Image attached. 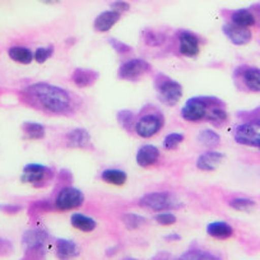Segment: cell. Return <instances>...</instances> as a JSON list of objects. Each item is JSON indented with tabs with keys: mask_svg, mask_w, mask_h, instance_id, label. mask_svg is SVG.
I'll return each mask as SVG.
<instances>
[{
	"mask_svg": "<svg viewBox=\"0 0 260 260\" xmlns=\"http://www.w3.org/2000/svg\"><path fill=\"white\" fill-rule=\"evenodd\" d=\"M23 105L55 117H72L83 109V100L73 91L49 82L27 84L18 92Z\"/></svg>",
	"mask_w": 260,
	"mask_h": 260,
	"instance_id": "6da1fadb",
	"label": "cell"
},
{
	"mask_svg": "<svg viewBox=\"0 0 260 260\" xmlns=\"http://www.w3.org/2000/svg\"><path fill=\"white\" fill-rule=\"evenodd\" d=\"M219 106H227L226 102L216 96H194L187 100L180 110L182 120L192 124L207 122L212 110Z\"/></svg>",
	"mask_w": 260,
	"mask_h": 260,
	"instance_id": "7a4b0ae2",
	"label": "cell"
},
{
	"mask_svg": "<svg viewBox=\"0 0 260 260\" xmlns=\"http://www.w3.org/2000/svg\"><path fill=\"white\" fill-rule=\"evenodd\" d=\"M165 124L164 112L154 105H146L137 115L133 134L142 139H151L161 133Z\"/></svg>",
	"mask_w": 260,
	"mask_h": 260,
	"instance_id": "3957f363",
	"label": "cell"
},
{
	"mask_svg": "<svg viewBox=\"0 0 260 260\" xmlns=\"http://www.w3.org/2000/svg\"><path fill=\"white\" fill-rule=\"evenodd\" d=\"M153 87L158 101L170 107L176 106L184 94L181 83L165 73H157L153 77Z\"/></svg>",
	"mask_w": 260,
	"mask_h": 260,
	"instance_id": "277c9868",
	"label": "cell"
},
{
	"mask_svg": "<svg viewBox=\"0 0 260 260\" xmlns=\"http://www.w3.org/2000/svg\"><path fill=\"white\" fill-rule=\"evenodd\" d=\"M86 202L84 192L72 184H64L55 191L51 199L52 209L57 212H69L79 209Z\"/></svg>",
	"mask_w": 260,
	"mask_h": 260,
	"instance_id": "5b68a950",
	"label": "cell"
},
{
	"mask_svg": "<svg viewBox=\"0 0 260 260\" xmlns=\"http://www.w3.org/2000/svg\"><path fill=\"white\" fill-rule=\"evenodd\" d=\"M172 50L176 55L182 57H197L201 54L203 39L201 35L195 34L190 29H177L174 34Z\"/></svg>",
	"mask_w": 260,
	"mask_h": 260,
	"instance_id": "8992f818",
	"label": "cell"
},
{
	"mask_svg": "<svg viewBox=\"0 0 260 260\" xmlns=\"http://www.w3.org/2000/svg\"><path fill=\"white\" fill-rule=\"evenodd\" d=\"M235 87L244 93H260V68L255 65H237L232 72Z\"/></svg>",
	"mask_w": 260,
	"mask_h": 260,
	"instance_id": "52a82bcc",
	"label": "cell"
},
{
	"mask_svg": "<svg viewBox=\"0 0 260 260\" xmlns=\"http://www.w3.org/2000/svg\"><path fill=\"white\" fill-rule=\"evenodd\" d=\"M153 68L143 57H129L120 64L117 78L125 82H138L152 73Z\"/></svg>",
	"mask_w": 260,
	"mask_h": 260,
	"instance_id": "ba28073f",
	"label": "cell"
},
{
	"mask_svg": "<svg viewBox=\"0 0 260 260\" xmlns=\"http://www.w3.org/2000/svg\"><path fill=\"white\" fill-rule=\"evenodd\" d=\"M138 206L141 208L159 213V212H171L180 207V203L174 195L169 191H151L144 194L138 199Z\"/></svg>",
	"mask_w": 260,
	"mask_h": 260,
	"instance_id": "9c48e42d",
	"label": "cell"
},
{
	"mask_svg": "<svg viewBox=\"0 0 260 260\" xmlns=\"http://www.w3.org/2000/svg\"><path fill=\"white\" fill-rule=\"evenodd\" d=\"M54 177L55 171L52 167L42 164H28L22 170L21 181L36 189H42L49 186Z\"/></svg>",
	"mask_w": 260,
	"mask_h": 260,
	"instance_id": "30bf717a",
	"label": "cell"
},
{
	"mask_svg": "<svg viewBox=\"0 0 260 260\" xmlns=\"http://www.w3.org/2000/svg\"><path fill=\"white\" fill-rule=\"evenodd\" d=\"M49 241L50 235L40 227L26 230L22 236L24 250L34 257H41L46 252Z\"/></svg>",
	"mask_w": 260,
	"mask_h": 260,
	"instance_id": "8fae6325",
	"label": "cell"
},
{
	"mask_svg": "<svg viewBox=\"0 0 260 260\" xmlns=\"http://www.w3.org/2000/svg\"><path fill=\"white\" fill-rule=\"evenodd\" d=\"M234 139L237 144L260 149V133L249 124L241 122L236 125L234 129Z\"/></svg>",
	"mask_w": 260,
	"mask_h": 260,
	"instance_id": "7c38bea8",
	"label": "cell"
},
{
	"mask_svg": "<svg viewBox=\"0 0 260 260\" xmlns=\"http://www.w3.org/2000/svg\"><path fill=\"white\" fill-rule=\"evenodd\" d=\"M162 153L158 147L153 144H143L136 153V162L142 169H151L158 166L161 162Z\"/></svg>",
	"mask_w": 260,
	"mask_h": 260,
	"instance_id": "4fadbf2b",
	"label": "cell"
},
{
	"mask_svg": "<svg viewBox=\"0 0 260 260\" xmlns=\"http://www.w3.org/2000/svg\"><path fill=\"white\" fill-rule=\"evenodd\" d=\"M65 146L72 149H88L91 144V134L84 127H74L64 136Z\"/></svg>",
	"mask_w": 260,
	"mask_h": 260,
	"instance_id": "5bb4252c",
	"label": "cell"
},
{
	"mask_svg": "<svg viewBox=\"0 0 260 260\" xmlns=\"http://www.w3.org/2000/svg\"><path fill=\"white\" fill-rule=\"evenodd\" d=\"M54 251L59 260H74L81 255V247L74 240L60 237L55 240Z\"/></svg>",
	"mask_w": 260,
	"mask_h": 260,
	"instance_id": "9a60e30c",
	"label": "cell"
},
{
	"mask_svg": "<svg viewBox=\"0 0 260 260\" xmlns=\"http://www.w3.org/2000/svg\"><path fill=\"white\" fill-rule=\"evenodd\" d=\"M222 32L236 46H244V45H247L252 40L251 29L235 26V24L229 23V22L222 26Z\"/></svg>",
	"mask_w": 260,
	"mask_h": 260,
	"instance_id": "2e32d148",
	"label": "cell"
},
{
	"mask_svg": "<svg viewBox=\"0 0 260 260\" xmlns=\"http://www.w3.org/2000/svg\"><path fill=\"white\" fill-rule=\"evenodd\" d=\"M100 78V74L96 71L89 68H78L74 69L71 74V82L78 88H88L92 87Z\"/></svg>",
	"mask_w": 260,
	"mask_h": 260,
	"instance_id": "e0dca14e",
	"label": "cell"
},
{
	"mask_svg": "<svg viewBox=\"0 0 260 260\" xmlns=\"http://www.w3.org/2000/svg\"><path fill=\"white\" fill-rule=\"evenodd\" d=\"M122 14L119 12L107 9V11L101 12L93 21V29L99 34H106L110 29L114 28L115 24L121 19Z\"/></svg>",
	"mask_w": 260,
	"mask_h": 260,
	"instance_id": "ac0fdd59",
	"label": "cell"
},
{
	"mask_svg": "<svg viewBox=\"0 0 260 260\" xmlns=\"http://www.w3.org/2000/svg\"><path fill=\"white\" fill-rule=\"evenodd\" d=\"M224 154L222 152L217 151V149H212V151H206L202 154H199L197 161H195V166L201 171L211 172L217 169L219 164L223 161Z\"/></svg>",
	"mask_w": 260,
	"mask_h": 260,
	"instance_id": "d6986e66",
	"label": "cell"
},
{
	"mask_svg": "<svg viewBox=\"0 0 260 260\" xmlns=\"http://www.w3.org/2000/svg\"><path fill=\"white\" fill-rule=\"evenodd\" d=\"M224 12L229 13V16H227L229 23H232L239 27H245V28H251V27L256 26V18H255L254 13L249 8H240L235 9V11Z\"/></svg>",
	"mask_w": 260,
	"mask_h": 260,
	"instance_id": "ffe728a7",
	"label": "cell"
},
{
	"mask_svg": "<svg viewBox=\"0 0 260 260\" xmlns=\"http://www.w3.org/2000/svg\"><path fill=\"white\" fill-rule=\"evenodd\" d=\"M206 232L209 237L219 240V241H224V240H229L235 236L234 226H231L226 221L211 222V223L207 224Z\"/></svg>",
	"mask_w": 260,
	"mask_h": 260,
	"instance_id": "44dd1931",
	"label": "cell"
},
{
	"mask_svg": "<svg viewBox=\"0 0 260 260\" xmlns=\"http://www.w3.org/2000/svg\"><path fill=\"white\" fill-rule=\"evenodd\" d=\"M71 224L73 229L78 230V231L84 232V234H89L93 232L97 229V221L91 216L81 213V212H74L71 216Z\"/></svg>",
	"mask_w": 260,
	"mask_h": 260,
	"instance_id": "7402d4cb",
	"label": "cell"
},
{
	"mask_svg": "<svg viewBox=\"0 0 260 260\" xmlns=\"http://www.w3.org/2000/svg\"><path fill=\"white\" fill-rule=\"evenodd\" d=\"M197 141L199 142L201 146L207 148V151H212V149H217L222 144V138L214 129L211 127H206L202 129L197 136Z\"/></svg>",
	"mask_w": 260,
	"mask_h": 260,
	"instance_id": "603a6c76",
	"label": "cell"
},
{
	"mask_svg": "<svg viewBox=\"0 0 260 260\" xmlns=\"http://www.w3.org/2000/svg\"><path fill=\"white\" fill-rule=\"evenodd\" d=\"M8 56L17 64L28 65L34 61V51L28 46L23 45H12L8 49Z\"/></svg>",
	"mask_w": 260,
	"mask_h": 260,
	"instance_id": "cb8c5ba5",
	"label": "cell"
},
{
	"mask_svg": "<svg viewBox=\"0 0 260 260\" xmlns=\"http://www.w3.org/2000/svg\"><path fill=\"white\" fill-rule=\"evenodd\" d=\"M100 177L104 182L115 185V186H122L127 181L126 172L121 169H116V167H107V169L102 170Z\"/></svg>",
	"mask_w": 260,
	"mask_h": 260,
	"instance_id": "d4e9b609",
	"label": "cell"
},
{
	"mask_svg": "<svg viewBox=\"0 0 260 260\" xmlns=\"http://www.w3.org/2000/svg\"><path fill=\"white\" fill-rule=\"evenodd\" d=\"M22 133L29 141H41L46 137V126L41 122L24 121L22 124Z\"/></svg>",
	"mask_w": 260,
	"mask_h": 260,
	"instance_id": "484cf974",
	"label": "cell"
},
{
	"mask_svg": "<svg viewBox=\"0 0 260 260\" xmlns=\"http://www.w3.org/2000/svg\"><path fill=\"white\" fill-rule=\"evenodd\" d=\"M167 36L165 32L153 28H146L142 32V40L149 47H161L167 42Z\"/></svg>",
	"mask_w": 260,
	"mask_h": 260,
	"instance_id": "4316f807",
	"label": "cell"
},
{
	"mask_svg": "<svg viewBox=\"0 0 260 260\" xmlns=\"http://www.w3.org/2000/svg\"><path fill=\"white\" fill-rule=\"evenodd\" d=\"M177 260H222L214 252L208 251L206 249H201V247H190L189 250L180 255Z\"/></svg>",
	"mask_w": 260,
	"mask_h": 260,
	"instance_id": "83f0119b",
	"label": "cell"
},
{
	"mask_svg": "<svg viewBox=\"0 0 260 260\" xmlns=\"http://www.w3.org/2000/svg\"><path fill=\"white\" fill-rule=\"evenodd\" d=\"M120 218H121L122 224H124L129 231H134V230H138L147 224L146 217L141 216V214L133 213V212H126V213L121 214Z\"/></svg>",
	"mask_w": 260,
	"mask_h": 260,
	"instance_id": "f1b7e54d",
	"label": "cell"
},
{
	"mask_svg": "<svg viewBox=\"0 0 260 260\" xmlns=\"http://www.w3.org/2000/svg\"><path fill=\"white\" fill-rule=\"evenodd\" d=\"M137 115L130 110H120L116 114V120L117 124L120 125L121 129H124L127 133L133 134L134 130V124H136Z\"/></svg>",
	"mask_w": 260,
	"mask_h": 260,
	"instance_id": "f546056e",
	"label": "cell"
},
{
	"mask_svg": "<svg viewBox=\"0 0 260 260\" xmlns=\"http://www.w3.org/2000/svg\"><path fill=\"white\" fill-rule=\"evenodd\" d=\"M229 117L230 115L227 112V106H219L212 110L207 122H209L214 127H222L229 122Z\"/></svg>",
	"mask_w": 260,
	"mask_h": 260,
	"instance_id": "4dcf8cb0",
	"label": "cell"
},
{
	"mask_svg": "<svg viewBox=\"0 0 260 260\" xmlns=\"http://www.w3.org/2000/svg\"><path fill=\"white\" fill-rule=\"evenodd\" d=\"M237 117L245 124L254 126L255 129H260V107H255L252 110L237 112Z\"/></svg>",
	"mask_w": 260,
	"mask_h": 260,
	"instance_id": "1f68e13d",
	"label": "cell"
},
{
	"mask_svg": "<svg viewBox=\"0 0 260 260\" xmlns=\"http://www.w3.org/2000/svg\"><path fill=\"white\" fill-rule=\"evenodd\" d=\"M229 206L239 212H249L255 207V201L247 197H234L229 201Z\"/></svg>",
	"mask_w": 260,
	"mask_h": 260,
	"instance_id": "d6a6232c",
	"label": "cell"
},
{
	"mask_svg": "<svg viewBox=\"0 0 260 260\" xmlns=\"http://www.w3.org/2000/svg\"><path fill=\"white\" fill-rule=\"evenodd\" d=\"M184 141V134L174 132V133H170L165 137L164 141H162V147H164L166 151H175V149H177V147H179Z\"/></svg>",
	"mask_w": 260,
	"mask_h": 260,
	"instance_id": "836d02e7",
	"label": "cell"
},
{
	"mask_svg": "<svg viewBox=\"0 0 260 260\" xmlns=\"http://www.w3.org/2000/svg\"><path fill=\"white\" fill-rule=\"evenodd\" d=\"M107 41H109L110 46H111L112 49L115 50V52H116L117 55H120V56H129L130 54H133V47L130 46V45L125 44L121 40H117L115 39V37H110Z\"/></svg>",
	"mask_w": 260,
	"mask_h": 260,
	"instance_id": "e575fe53",
	"label": "cell"
},
{
	"mask_svg": "<svg viewBox=\"0 0 260 260\" xmlns=\"http://www.w3.org/2000/svg\"><path fill=\"white\" fill-rule=\"evenodd\" d=\"M54 52H55L54 45L40 46L34 51V59L35 61L39 62V64H44V62H46L47 60L54 55Z\"/></svg>",
	"mask_w": 260,
	"mask_h": 260,
	"instance_id": "d590c367",
	"label": "cell"
},
{
	"mask_svg": "<svg viewBox=\"0 0 260 260\" xmlns=\"http://www.w3.org/2000/svg\"><path fill=\"white\" fill-rule=\"evenodd\" d=\"M153 221L161 226H172L177 222V217L172 212H159L153 216Z\"/></svg>",
	"mask_w": 260,
	"mask_h": 260,
	"instance_id": "8d00e7d4",
	"label": "cell"
},
{
	"mask_svg": "<svg viewBox=\"0 0 260 260\" xmlns=\"http://www.w3.org/2000/svg\"><path fill=\"white\" fill-rule=\"evenodd\" d=\"M110 7L112 9V11H116L119 12L120 14L122 13H126V12L130 11V3H127V2H122V0H117V2H111L110 3Z\"/></svg>",
	"mask_w": 260,
	"mask_h": 260,
	"instance_id": "74e56055",
	"label": "cell"
},
{
	"mask_svg": "<svg viewBox=\"0 0 260 260\" xmlns=\"http://www.w3.org/2000/svg\"><path fill=\"white\" fill-rule=\"evenodd\" d=\"M0 209L8 214H16L21 211V206H17V204H3V206H0Z\"/></svg>",
	"mask_w": 260,
	"mask_h": 260,
	"instance_id": "f35d334b",
	"label": "cell"
},
{
	"mask_svg": "<svg viewBox=\"0 0 260 260\" xmlns=\"http://www.w3.org/2000/svg\"><path fill=\"white\" fill-rule=\"evenodd\" d=\"M13 246L9 241L4 239H0V255H7L12 251Z\"/></svg>",
	"mask_w": 260,
	"mask_h": 260,
	"instance_id": "ab89813d",
	"label": "cell"
},
{
	"mask_svg": "<svg viewBox=\"0 0 260 260\" xmlns=\"http://www.w3.org/2000/svg\"><path fill=\"white\" fill-rule=\"evenodd\" d=\"M152 260H171V255L166 251H161L158 252V254L154 255V256L152 257Z\"/></svg>",
	"mask_w": 260,
	"mask_h": 260,
	"instance_id": "60d3db41",
	"label": "cell"
},
{
	"mask_svg": "<svg viewBox=\"0 0 260 260\" xmlns=\"http://www.w3.org/2000/svg\"><path fill=\"white\" fill-rule=\"evenodd\" d=\"M249 9L252 12V13H254V16H255V18H256V21L260 22V3L252 4V6L250 7Z\"/></svg>",
	"mask_w": 260,
	"mask_h": 260,
	"instance_id": "b9f144b4",
	"label": "cell"
},
{
	"mask_svg": "<svg viewBox=\"0 0 260 260\" xmlns=\"http://www.w3.org/2000/svg\"><path fill=\"white\" fill-rule=\"evenodd\" d=\"M165 240L169 242L179 241V240H181V236H180L179 234H170V235H167V236H165Z\"/></svg>",
	"mask_w": 260,
	"mask_h": 260,
	"instance_id": "7bdbcfd3",
	"label": "cell"
},
{
	"mask_svg": "<svg viewBox=\"0 0 260 260\" xmlns=\"http://www.w3.org/2000/svg\"><path fill=\"white\" fill-rule=\"evenodd\" d=\"M124 260H137V259H134V257H125Z\"/></svg>",
	"mask_w": 260,
	"mask_h": 260,
	"instance_id": "ee69618b",
	"label": "cell"
},
{
	"mask_svg": "<svg viewBox=\"0 0 260 260\" xmlns=\"http://www.w3.org/2000/svg\"><path fill=\"white\" fill-rule=\"evenodd\" d=\"M34 257V256H32ZM29 260H40V257H34V259H29Z\"/></svg>",
	"mask_w": 260,
	"mask_h": 260,
	"instance_id": "f6af8a7d",
	"label": "cell"
},
{
	"mask_svg": "<svg viewBox=\"0 0 260 260\" xmlns=\"http://www.w3.org/2000/svg\"><path fill=\"white\" fill-rule=\"evenodd\" d=\"M256 27H259L260 28V22H256Z\"/></svg>",
	"mask_w": 260,
	"mask_h": 260,
	"instance_id": "bcb514c9",
	"label": "cell"
},
{
	"mask_svg": "<svg viewBox=\"0 0 260 260\" xmlns=\"http://www.w3.org/2000/svg\"><path fill=\"white\" fill-rule=\"evenodd\" d=\"M259 44H260V41H259Z\"/></svg>",
	"mask_w": 260,
	"mask_h": 260,
	"instance_id": "7dc6e473",
	"label": "cell"
},
{
	"mask_svg": "<svg viewBox=\"0 0 260 260\" xmlns=\"http://www.w3.org/2000/svg\"><path fill=\"white\" fill-rule=\"evenodd\" d=\"M176 260H177V259H176Z\"/></svg>",
	"mask_w": 260,
	"mask_h": 260,
	"instance_id": "c3c4849f",
	"label": "cell"
}]
</instances>
